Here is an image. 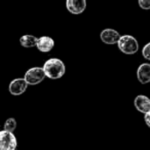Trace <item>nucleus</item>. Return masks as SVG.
Listing matches in <instances>:
<instances>
[{"label":"nucleus","instance_id":"16","mask_svg":"<svg viewBox=\"0 0 150 150\" xmlns=\"http://www.w3.org/2000/svg\"><path fill=\"white\" fill-rule=\"evenodd\" d=\"M15 150H16V149H15Z\"/></svg>","mask_w":150,"mask_h":150},{"label":"nucleus","instance_id":"15","mask_svg":"<svg viewBox=\"0 0 150 150\" xmlns=\"http://www.w3.org/2000/svg\"><path fill=\"white\" fill-rule=\"evenodd\" d=\"M144 120H145V123L147 124V126L150 127V111L148 112L147 113H145V116H144Z\"/></svg>","mask_w":150,"mask_h":150},{"label":"nucleus","instance_id":"14","mask_svg":"<svg viewBox=\"0 0 150 150\" xmlns=\"http://www.w3.org/2000/svg\"><path fill=\"white\" fill-rule=\"evenodd\" d=\"M139 5L143 10H149L150 9V0H138Z\"/></svg>","mask_w":150,"mask_h":150},{"label":"nucleus","instance_id":"3","mask_svg":"<svg viewBox=\"0 0 150 150\" xmlns=\"http://www.w3.org/2000/svg\"><path fill=\"white\" fill-rule=\"evenodd\" d=\"M46 78L45 72L43 68L40 67H33L29 69L24 76V79L27 83L28 85H36L41 83Z\"/></svg>","mask_w":150,"mask_h":150},{"label":"nucleus","instance_id":"4","mask_svg":"<svg viewBox=\"0 0 150 150\" xmlns=\"http://www.w3.org/2000/svg\"><path fill=\"white\" fill-rule=\"evenodd\" d=\"M18 146L16 136L6 130L0 131V150H15Z\"/></svg>","mask_w":150,"mask_h":150},{"label":"nucleus","instance_id":"13","mask_svg":"<svg viewBox=\"0 0 150 150\" xmlns=\"http://www.w3.org/2000/svg\"><path fill=\"white\" fill-rule=\"evenodd\" d=\"M142 55L145 59L150 61V42L146 44L142 48Z\"/></svg>","mask_w":150,"mask_h":150},{"label":"nucleus","instance_id":"1","mask_svg":"<svg viewBox=\"0 0 150 150\" xmlns=\"http://www.w3.org/2000/svg\"><path fill=\"white\" fill-rule=\"evenodd\" d=\"M43 70L46 77L55 80L62 77L66 71V67L63 62L58 58H51L43 65Z\"/></svg>","mask_w":150,"mask_h":150},{"label":"nucleus","instance_id":"9","mask_svg":"<svg viewBox=\"0 0 150 150\" xmlns=\"http://www.w3.org/2000/svg\"><path fill=\"white\" fill-rule=\"evenodd\" d=\"M54 46V41L52 38L48 36H41L38 38L36 47L39 49V51L43 53H47L53 49Z\"/></svg>","mask_w":150,"mask_h":150},{"label":"nucleus","instance_id":"5","mask_svg":"<svg viewBox=\"0 0 150 150\" xmlns=\"http://www.w3.org/2000/svg\"><path fill=\"white\" fill-rule=\"evenodd\" d=\"M27 83L24 78H16L9 84V91L13 96L22 95L27 89Z\"/></svg>","mask_w":150,"mask_h":150},{"label":"nucleus","instance_id":"11","mask_svg":"<svg viewBox=\"0 0 150 150\" xmlns=\"http://www.w3.org/2000/svg\"><path fill=\"white\" fill-rule=\"evenodd\" d=\"M38 38L35 37L34 35L32 34H25L20 37L19 39V43L22 47H26V48H31L36 46L37 44Z\"/></svg>","mask_w":150,"mask_h":150},{"label":"nucleus","instance_id":"6","mask_svg":"<svg viewBox=\"0 0 150 150\" xmlns=\"http://www.w3.org/2000/svg\"><path fill=\"white\" fill-rule=\"evenodd\" d=\"M120 38V33L112 28H106L103 30L100 33L101 40L107 45H113L118 43Z\"/></svg>","mask_w":150,"mask_h":150},{"label":"nucleus","instance_id":"12","mask_svg":"<svg viewBox=\"0 0 150 150\" xmlns=\"http://www.w3.org/2000/svg\"><path fill=\"white\" fill-rule=\"evenodd\" d=\"M17 128V121L14 118H9L5 120L4 125V130L14 133Z\"/></svg>","mask_w":150,"mask_h":150},{"label":"nucleus","instance_id":"2","mask_svg":"<svg viewBox=\"0 0 150 150\" xmlns=\"http://www.w3.org/2000/svg\"><path fill=\"white\" fill-rule=\"evenodd\" d=\"M119 49L126 54H134L139 49V44L137 40L129 34L120 36L118 41Z\"/></svg>","mask_w":150,"mask_h":150},{"label":"nucleus","instance_id":"7","mask_svg":"<svg viewBox=\"0 0 150 150\" xmlns=\"http://www.w3.org/2000/svg\"><path fill=\"white\" fill-rule=\"evenodd\" d=\"M86 0H66L67 10L74 15L83 13L86 9Z\"/></svg>","mask_w":150,"mask_h":150},{"label":"nucleus","instance_id":"10","mask_svg":"<svg viewBox=\"0 0 150 150\" xmlns=\"http://www.w3.org/2000/svg\"><path fill=\"white\" fill-rule=\"evenodd\" d=\"M137 78L142 84H147L150 82V64L142 63L137 69Z\"/></svg>","mask_w":150,"mask_h":150},{"label":"nucleus","instance_id":"8","mask_svg":"<svg viewBox=\"0 0 150 150\" xmlns=\"http://www.w3.org/2000/svg\"><path fill=\"white\" fill-rule=\"evenodd\" d=\"M134 107L142 113H147L150 111V98L145 95H139L134 98Z\"/></svg>","mask_w":150,"mask_h":150}]
</instances>
